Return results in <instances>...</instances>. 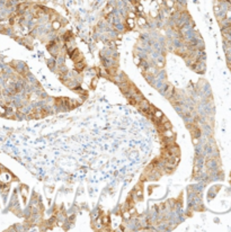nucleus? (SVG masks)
I'll list each match as a JSON object with an SVG mask.
<instances>
[{"mask_svg":"<svg viewBox=\"0 0 231 232\" xmlns=\"http://www.w3.org/2000/svg\"><path fill=\"white\" fill-rule=\"evenodd\" d=\"M161 116H162V113H161L160 111L156 109V111H155V115H153V118H156V120H160Z\"/></svg>","mask_w":231,"mask_h":232,"instance_id":"obj_1","label":"nucleus"}]
</instances>
